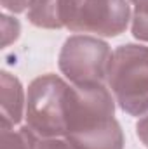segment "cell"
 Returning a JSON list of instances; mask_svg holds the SVG:
<instances>
[{
  "mask_svg": "<svg viewBox=\"0 0 148 149\" xmlns=\"http://www.w3.org/2000/svg\"><path fill=\"white\" fill-rule=\"evenodd\" d=\"M28 19L40 28H61L59 0H33Z\"/></svg>",
  "mask_w": 148,
  "mask_h": 149,
  "instance_id": "7",
  "label": "cell"
},
{
  "mask_svg": "<svg viewBox=\"0 0 148 149\" xmlns=\"http://www.w3.org/2000/svg\"><path fill=\"white\" fill-rule=\"evenodd\" d=\"M138 135H140V139L147 144V148H148V116L143 118L138 123Z\"/></svg>",
  "mask_w": 148,
  "mask_h": 149,
  "instance_id": "10",
  "label": "cell"
},
{
  "mask_svg": "<svg viewBox=\"0 0 148 149\" xmlns=\"http://www.w3.org/2000/svg\"><path fill=\"white\" fill-rule=\"evenodd\" d=\"M125 0H59L61 24L72 31L115 37L127 26Z\"/></svg>",
  "mask_w": 148,
  "mask_h": 149,
  "instance_id": "3",
  "label": "cell"
},
{
  "mask_svg": "<svg viewBox=\"0 0 148 149\" xmlns=\"http://www.w3.org/2000/svg\"><path fill=\"white\" fill-rule=\"evenodd\" d=\"M110 49L106 43L94 38L75 37L66 40L59 68L75 87H96L101 85L110 66Z\"/></svg>",
  "mask_w": 148,
  "mask_h": 149,
  "instance_id": "5",
  "label": "cell"
},
{
  "mask_svg": "<svg viewBox=\"0 0 148 149\" xmlns=\"http://www.w3.org/2000/svg\"><path fill=\"white\" fill-rule=\"evenodd\" d=\"M66 90L58 76L45 74L32 81L28 88L26 120L28 127L45 137L66 134Z\"/></svg>",
  "mask_w": 148,
  "mask_h": 149,
  "instance_id": "4",
  "label": "cell"
},
{
  "mask_svg": "<svg viewBox=\"0 0 148 149\" xmlns=\"http://www.w3.org/2000/svg\"><path fill=\"white\" fill-rule=\"evenodd\" d=\"M66 134L73 149H122V134L113 120V102L103 85L68 87Z\"/></svg>",
  "mask_w": 148,
  "mask_h": 149,
  "instance_id": "1",
  "label": "cell"
},
{
  "mask_svg": "<svg viewBox=\"0 0 148 149\" xmlns=\"http://www.w3.org/2000/svg\"><path fill=\"white\" fill-rule=\"evenodd\" d=\"M136 5L132 35L141 40H148V0H132Z\"/></svg>",
  "mask_w": 148,
  "mask_h": 149,
  "instance_id": "8",
  "label": "cell"
},
{
  "mask_svg": "<svg viewBox=\"0 0 148 149\" xmlns=\"http://www.w3.org/2000/svg\"><path fill=\"white\" fill-rule=\"evenodd\" d=\"M108 83L118 106L132 116L148 111V49L118 47L110 59Z\"/></svg>",
  "mask_w": 148,
  "mask_h": 149,
  "instance_id": "2",
  "label": "cell"
},
{
  "mask_svg": "<svg viewBox=\"0 0 148 149\" xmlns=\"http://www.w3.org/2000/svg\"><path fill=\"white\" fill-rule=\"evenodd\" d=\"M23 90L18 78L2 73V127L16 125L21 121Z\"/></svg>",
  "mask_w": 148,
  "mask_h": 149,
  "instance_id": "6",
  "label": "cell"
},
{
  "mask_svg": "<svg viewBox=\"0 0 148 149\" xmlns=\"http://www.w3.org/2000/svg\"><path fill=\"white\" fill-rule=\"evenodd\" d=\"M28 2L30 0H2V5L12 12H21V10H25Z\"/></svg>",
  "mask_w": 148,
  "mask_h": 149,
  "instance_id": "9",
  "label": "cell"
}]
</instances>
